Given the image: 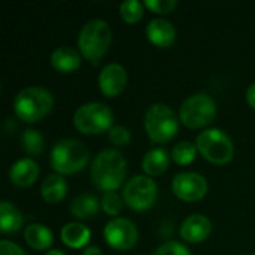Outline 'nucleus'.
Here are the masks:
<instances>
[{"label":"nucleus","instance_id":"f257e3e1","mask_svg":"<svg viewBox=\"0 0 255 255\" xmlns=\"http://www.w3.org/2000/svg\"><path fill=\"white\" fill-rule=\"evenodd\" d=\"M127 176V161L117 149H103L91 163L93 184L108 193L118 190Z\"/></svg>","mask_w":255,"mask_h":255},{"label":"nucleus","instance_id":"f03ea898","mask_svg":"<svg viewBox=\"0 0 255 255\" xmlns=\"http://www.w3.org/2000/svg\"><path fill=\"white\" fill-rule=\"evenodd\" d=\"M112 42V30L105 19L94 18L85 22L78 36V48L81 55L93 66H97L109 51Z\"/></svg>","mask_w":255,"mask_h":255},{"label":"nucleus","instance_id":"7ed1b4c3","mask_svg":"<svg viewBox=\"0 0 255 255\" xmlns=\"http://www.w3.org/2000/svg\"><path fill=\"white\" fill-rule=\"evenodd\" d=\"M52 106V94L42 87L22 88L13 99L15 115L27 124H33L43 120L51 112Z\"/></svg>","mask_w":255,"mask_h":255},{"label":"nucleus","instance_id":"20e7f679","mask_svg":"<svg viewBox=\"0 0 255 255\" xmlns=\"http://www.w3.org/2000/svg\"><path fill=\"white\" fill-rule=\"evenodd\" d=\"M90 161V152L76 139H61L58 140L49 155L51 167L58 175H72L78 173L87 167Z\"/></svg>","mask_w":255,"mask_h":255},{"label":"nucleus","instance_id":"39448f33","mask_svg":"<svg viewBox=\"0 0 255 255\" xmlns=\"http://www.w3.org/2000/svg\"><path fill=\"white\" fill-rule=\"evenodd\" d=\"M143 126L148 137L154 143H166L178 133V117L173 109L163 103L149 106L145 112Z\"/></svg>","mask_w":255,"mask_h":255},{"label":"nucleus","instance_id":"423d86ee","mask_svg":"<svg viewBox=\"0 0 255 255\" xmlns=\"http://www.w3.org/2000/svg\"><path fill=\"white\" fill-rule=\"evenodd\" d=\"M73 124L82 134H102L114 127V114L106 105L90 102L76 109L73 115Z\"/></svg>","mask_w":255,"mask_h":255},{"label":"nucleus","instance_id":"0eeeda50","mask_svg":"<svg viewBox=\"0 0 255 255\" xmlns=\"http://www.w3.org/2000/svg\"><path fill=\"white\" fill-rule=\"evenodd\" d=\"M217 117V103L206 93H196L184 100L179 108V120L190 128L209 126Z\"/></svg>","mask_w":255,"mask_h":255},{"label":"nucleus","instance_id":"6e6552de","mask_svg":"<svg viewBox=\"0 0 255 255\" xmlns=\"http://www.w3.org/2000/svg\"><path fill=\"white\" fill-rule=\"evenodd\" d=\"M199 152L214 164H227L235 155L232 139L220 128H208L196 139Z\"/></svg>","mask_w":255,"mask_h":255},{"label":"nucleus","instance_id":"1a4fd4ad","mask_svg":"<svg viewBox=\"0 0 255 255\" xmlns=\"http://www.w3.org/2000/svg\"><path fill=\"white\" fill-rule=\"evenodd\" d=\"M158 196V187L155 181L148 175H136L130 178L123 188L124 203L137 212L148 211L154 206Z\"/></svg>","mask_w":255,"mask_h":255},{"label":"nucleus","instance_id":"9d476101","mask_svg":"<svg viewBox=\"0 0 255 255\" xmlns=\"http://www.w3.org/2000/svg\"><path fill=\"white\" fill-rule=\"evenodd\" d=\"M103 236L111 248L117 251H127L136 245L139 232L133 221L127 218H114L105 226Z\"/></svg>","mask_w":255,"mask_h":255},{"label":"nucleus","instance_id":"9b49d317","mask_svg":"<svg viewBox=\"0 0 255 255\" xmlns=\"http://www.w3.org/2000/svg\"><path fill=\"white\" fill-rule=\"evenodd\" d=\"M173 194L184 202L202 200L208 193V181L196 172H181L172 181Z\"/></svg>","mask_w":255,"mask_h":255},{"label":"nucleus","instance_id":"f8f14e48","mask_svg":"<svg viewBox=\"0 0 255 255\" xmlns=\"http://www.w3.org/2000/svg\"><path fill=\"white\" fill-rule=\"evenodd\" d=\"M127 70L120 63H111L105 66L99 75V87L105 97L118 96L127 85Z\"/></svg>","mask_w":255,"mask_h":255},{"label":"nucleus","instance_id":"ddd939ff","mask_svg":"<svg viewBox=\"0 0 255 255\" xmlns=\"http://www.w3.org/2000/svg\"><path fill=\"white\" fill-rule=\"evenodd\" d=\"M211 232H212V223L208 217L202 214H194L185 218L179 230L181 238L190 244L205 242L209 238Z\"/></svg>","mask_w":255,"mask_h":255},{"label":"nucleus","instance_id":"4468645a","mask_svg":"<svg viewBox=\"0 0 255 255\" xmlns=\"http://www.w3.org/2000/svg\"><path fill=\"white\" fill-rule=\"evenodd\" d=\"M146 36L157 48H169L176 40V28L164 18H154L146 25Z\"/></svg>","mask_w":255,"mask_h":255},{"label":"nucleus","instance_id":"2eb2a0df","mask_svg":"<svg viewBox=\"0 0 255 255\" xmlns=\"http://www.w3.org/2000/svg\"><path fill=\"white\" fill-rule=\"evenodd\" d=\"M39 176V164L33 158H21L9 169V179L16 187H30Z\"/></svg>","mask_w":255,"mask_h":255},{"label":"nucleus","instance_id":"dca6fc26","mask_svg":"<svg viewBox=\"0 0 255 255\" xmlns=\"http://www.w3.org/2000/svg\"><path fill=\"white\" fill-rule=\"evenodd\" d=\"M82 55L72 46H58L51 54V66L60 73H72L81 67Z\"/></svg>","mask_w":255,"mask_h":255},{"label":"nucleus","instance_id":"f3484780","mask_svg":"<svg viewBox=\"0 0 255 255\" xmlns=\"http://www.w3.org/2000/svg\"><path fill=\"white\" fill-rule=\"evenodd\" d=\"M170 155L164 148H152L142 158V169L148 176H160L169 169Z\"/></svg>","mask_w":255,"mask_h":255},{"label":"nucleus","instance_id":"a211bd4d","mask_svg":"<svg viewBox=\"0 0 255 255\" xmlns=\"http://www.w3.org/2000/svg\"><path fill=\"white\" fill-rule=\"evenodd\" d=\"M24 239L36 251H46L51 248L54 242L52 232L46 226L39 224V223L28 224L24 229Z\"/></svg>","mask_w":255,"mask_h":255},{"label":"nucleus","instance_id":"6ab92c4d","mask_svg":"<svg viewBox=\"0 0 255 255\" xmlns=\"http://www.w3.org/2000/svg\"><path fill=\"white\" fill-rule=\"evenodd\" d=\"M102 203L93 194H78L70 203V212L78 220H91L97 217Z\"/></svg>","mask_w":255,"mask_h":255},{"label":"nucleus","instance_id":"aec40b11","mask_svg":"<svg viewBox=\"0 0 255 255\" xmlns=\"http://www.w3.org/2000/svg\"><path fill=\"white\" fill-rule=\"evenodd\" d=\"M40 194H42L43 200L48 202V203H52V205L60 203L67 194V182H66V179L58 173L48 175L42 182Z\"/></svg>","mask_w":255,"mask_h":255},{"label":"nucleus","instance_id":"412c9836","mask_svg":"<svg viewBox=\"0 0 255 255\" xmlns=\"http://www.w3.org/2000/svg\"><path fill=\"white\" fill-rule=\"evenodd\" d=\"M91 238V232L81 223H67L61 229V241L69 248H84Z\"/></svg>","mask_w":255,"mask_h":255},{"label":"nucleus","instance_id":"4be33fe9","mask_svg":"<svg viewBox=\"0 0 255 255\" xmlns=\"http://www.w3.org/2000/svg\"><path fill=\"white\" fill-rule=\"evenodd\" d=\"M22 215L21 212L7 200L0 203V232L3 235H12L19 232L22 227Z\"/></svg>","mask_w":255,"mask_h":255},{"label":"nucleus","instance_id":"5701e85b","mask_svg":"<svg viewBox=\"0 0 255 255\" xmlns=\"http://www.w3.org/2000/svg\"><path fill=\"white\" fill-rule=\"evenodd\" d=\"M21 146L28 155H33V157L42 155L45 151V140H43L42 133L33 128L24 130L21 134Z\"/></svg>","mask_w":255,"mask_h":255},{"label":"nucleus","instance_id":"b1692460","mask_svg":"<svg viewBox=\"0 0 255 255\" xmlns=\"http://www.w3.org/2000/svg\"><path fill=\"white\" fill-rule=\"evenodd\" d=\"M197 146L196 143H191V142H179L173 146L172 149V158L176 164H181V166H187L190 163H193L197 157Z\"/></svg>","mask_w":255,"mask_h":255},{"label":"nucleus","instance_id":"393cba45","mask_svg":"<svg viewBox=\"0 0 255 255\" xmlns=\"http://www.w3.org/2000/svg\"><path fill=\"white\" fill-rule=\"evenodd\" d=\"M143 3L137 0H124L120 4V15L127 24H136L143 16Z\"/></svg>","mask_w":255,"mask_h":255},{"label":"nucleus","instance_id":"a878e982","mask_svg":"<svg viewBox=\"0 0 255 255\" xmlns=\"http://www.w3.org/2000/svg\"><path fill=\"white\" fill-rule=\"evenodd\" d=\"M100 203H102V209H103L105 214H108L109 217H117L123 211L124 200H123V197H120L118 193L108 191V193L103 194Z\"/></svg>","mask_w":255,"mask_h":255},{"label":"nucleus","instance_id":"bb28decb","mask_svg":"<svg viewBox=\"0 0 255 255\" xmlns=\"http://www.w3.org/2000/svg\"><path fill=\"white\" fill-rule=\"evenodd\" d=\"M108 137H109V142L115 146H126L131 140L130 130L124 126H114L108 131Z\"/></svg>","mask_w":255,"mask_h":255},{"label":"nucleus","instance_id":"cd10ccee","mask_svg":"<svg viewBox=\"0 0 255 255\" xmlns=\"http://www.w3.org/2000/svg\"><path fill=\"white\" fill-rule=\"evenodd\" d=\"M152 255H191L188 248L179 242H175V241H169V242H164L163 245H160Z\"/></svg>","mask_w":255,"mask_h":255},{"label":"nucleus","instance_id":"c85d7f7f","mask_svg":"<svg viewBox=\"0 0 255 255\" xmlns=\"http://www.w3.org/2000/svg\"><path fill=\"white\" fill-rule=\"evenodd\" d=\"M143 4L155 13H170L172 10H175V7L178 6L176 0H145Z\"/></svg>","mask_w":255,"mask_h":255},{"label":"nucleus","instance_id":"c756f323","mask_svg":"<svg viewBox=\"0 0 255 255\" xmlns=\"http://www.w3.org/2000/svg\"><path fill=\"white\" fill-rule=\"evenodd\" d=\"M0 255H27L22 248L10 241H1L0 242Z\"/></svg>","mask_w":255,"mask_h":255},{"label":"nucleus","instance_id":"7c9ffc66","mask_svg":"<svg viewBox=\"0 0 255 255\" xmlns=\"http://www.w3.org/2000/svg\"><path fill=\"white\" fill-rule=\"evenodd\" d=\"M247 102L253 109H255V82H253L247 90Z\"/></svg>","mask_w":255,"mask_h":255},{"label":"nucleus","instance_id":"2f4dec72","mask_svg":"<svg viewBox=\"0 0 255 255\" xmlns=\"http://www.w3.org/2000/svg\"><path fill=\"white\" fill-rule=\"evenodd\" d=\"M82 255H103V253L99 247H87V248H84Z\"/></svg>","mask_w":255,"mask_h":255},{"label":"nucleus","instance_id":"473e14b6","mask_svg":"<svg viewBox=\"0 0 255 255\" xmlns=\"http://www.w3.org/2000/svg\"><path fill=\"white\" fill-rule=\"evenodd\" d=\"M45 255H66L63 251H60V250H49L48 253Z\"/></svg>","mask_w":255,"mask_h":255},{"label":"nucleus","instance_id":"72a5a7b5","mask_svg":"<svg viewBox=\"0 0 255 255\" xmlns=\"http://www.w3.org/2000/svg\"><path fill=\"white\" fill-rule=\"evenodd\" d=\"M251 255H255V253H253V254H251Z\"/></svg>","mask_w":255,"mask_h":255}]
</instances>
